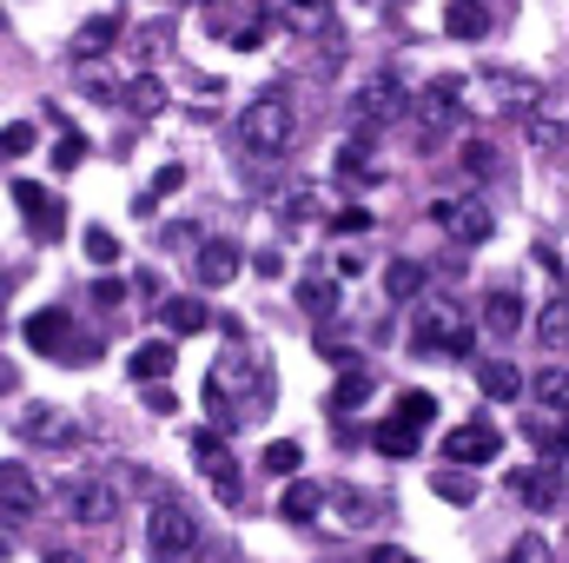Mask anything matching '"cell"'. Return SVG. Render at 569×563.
Returning <instances> with one entry per match:
<instances>
[{
  "mask_svg": "<svg viewBox=\"0 0 569 563\" xmlns=\"http://www.w3.org/2000/svg\"><path fill=\"white\" fill-rule=\"evenodd\" d=\"M232 140L246 146L252 159H279L284 146L298 140V107H291V93H279V87L252 93V100L239 107V120H232Z\"/></svg>",
  "mask_w": 569,
  "mask_h": 563,
  "instance_id": "cell-1",
  "label": "cell"
},
{
  "mask_svg": "<svg viewBox=\"0 0 569 563\" xmlns=\"http://www.w3.org/2000/svg\"><path fill=\"white\" fill-rule=\"evenodd\" d=\"M405 107H411L405 80H398V73H371L365 87H351V100H345V127H351V134H378V127H391Z\"/></svg>",
  "mask_w": 569,
  "mask_h": 563,
  "instance_id": "cell-2",
  "label": "cell"
},
{
  "mask_svg": "<svg viewBox=\"0 0 569 563\" xmlns=\"http://www.w3.org/2000/svg\"><path fill=\"white\" fill-rule=\"evenodd\" d=\"M411 345H418L425 358H437V352H443V358H470V352H477V332L463 325V312H457L450 298H430L425 312H418Z\"/></svg>",
  "mask_w": 569,
  "mask_h": 563,
  "instance_id": "cell-3",
  "label": "cell"
},
{
  "mask_svg": "<svg viewBox=\"0 0 569 563\" xmlns=\"http://www.w3.org/2000/svg\"><path fill=\"white\" fill-rule=\"evenodd\" d=\"M146 551H152V563H186L192 557V551H199V524H192V511L172 504V497H159L152 517H146Z\"/></svg>",
  "mask_w": 569,
  "mask_h": 563,
  "instance_id": "cell-4",
  "label": "cell"
},
{
  "mask_svg": "<svg viewBox=\"0 0 569 563\" xmlns=\"http://www.w3.org/2000/svg\"><path fill=\"white\" fill-rule=\"evenodd\" d=\"M13 431H20V444H40V451H73V444H87L80 418L60 412V405H20Z\"/></svg>",
  "mask_w": 569,
  "mask_h": 563,
  "instance_id": "cell-5",
  "label": "cell"
},
{
  "mask_svg": "<svg viewBox=\"0 0 569 563\" xmlns=\"http://www.w3.org/2000/svg\"><path fill=\"white\" fill-rule=\"evenodd\" d=\"M430 219H437L457 246H483V239L497 233V219H490L483 192H450V199H437V206H430Z\"/></svg>",
  "mask_w": 569,
  "mask_h": 563,
  "instance_id": "cell-6",
  "label": "cell"
},
{
  "mask_svg": "<svg viewBox=\"0 0 569 563\" xmlns=\"http://www.w3.org/2000/svg\"><path fill=\"white\" fill-rule=\"evenodd\" d=\"M60 504H67V517L87 524V531H100V524L120 517V491H113L107 477H67V484H60Z\"/></svg>",
  "mask_w": 569,
  "mask_h": 563,
  "instance_id": "cell-7",
  "label": "cell"
},
{
  "mask_svg": "<svg viewBox=\"0 0 569 563\" xmlns=\"http://www.w3.org/2000/svg\"><path fill=\"white\" fill-rule=\"evenodd\" d=\"M192 457H199V471L212 477V491H219L226 504H239V457L226 451V437H219V424H206V431H192Z\"/></svg>",
  "mask_w": 569,
  "mask_h": 563,
  "instance_id": "cell-8",
  "label": "cell"
},
{
  "mask_svg": "<svg viewBox=\"0 0 569 563\" xmlns=\"http://www.w3.org/2000/svg\"><path fill=\"white\" fill-rule=\"evenodd\" d=\"M40 511V484H33V471L20 464V457H0V517L7 524H27Z\"/></svg>",
  "mask_w": 569,
  "mask_h": 563,
  "instance_id": "cell-9",
  "label": "cell"
},
{
  "mask_svg": "<svg viewBox=\"0 0 569 563\" xmlns=\"http://www.w3.org/2000/svg\"><path fill=\"white\" fill-rule=\"evenodd\" d=\"M27 338H33V352H40V358H80V352L67 345V338H80V332H73V318H67L60 305L33 312V318H27Z\"/></svg>",
  "mask_w": 569,
  "mask_h": 563,
  "instance_id": "cell-10",
  "label": "cell"
},
{
  "mask_svg": "<svg viewBox=\"0 0 569 563\" xmlns=\"http://www.w3.org/2000/svg\"><path fill=\"white\" fill-rule=\"evenodd\" d=\"M497 431L490 424H457L450 437H443V464H463V471H477V464H490L497 457Z\"/></svg>",
  "mask_w": 569,
  "mask_h": 563,
  "instance_id": "cell-11",
  "label": "cell"
},
{
  "mask_svg": "<svg viewBox=\"0 0 569 563\" xmlns=\"http://www.w3.org/2000/svg\"><path fill=\"white\" fill-rule=\"evenodd\" d=\"M13 206L33 219V239H60V226H67V213H60V199H47L33 179H13Z\"/></svg>",
  "mask_w": 569,
  "mask_h": 563,
  "instance_id": "cell-12",
  "label": "cell"
},
{
  "mask_svg": "<svg viewBox=\"0 0 569 563\" xmlns=\"http://www.w3.org/2000/svg\"><path fill=\"white\" fill-rule=\"evenodd\" d=\"M120 33H127V27H120L113 13H93V20H87V27L73 33V47H67V53H73L80 67H93L100 53H113V47H120Z\"/></svg>",
  "mask_w": 569,
  "mask_h": 563,
  "instance_id": "cell-13",
  "label": "cell"
},
{
  "mask_svg": "<svg viewBox=\"0 0 569 563\" xmlns=\"http://www.w3.org/2000/svg\"><path fill=\"white\" fill-rule=\"evenodd\" d=\"M483 93H490V107H510V113H530L543 100V87L523 73H483Z\"/></svg>",
  "mask_w": 569,
  "mask_h": 563,
  "instance_id": "cell-14",
  "label": "cell"
},
{
  "mask_svg": "<svg viewBox=\"0 0 569 563\" xmlns=\"http://www.w3.org/2000/svg\"><path fill=\"white\" fill-rule=\"evenodd\" d=\"M239 266H246V253H239L232 239H206V246H199V285H232Z\"/></svg>",
  "mask_w": 569,
  "mask_h": 563,
  "instance_id": "cell-15",
  "label": "cell"
},
{
  "mask_svg": "<svg viewBox=\"0 0 569 563\" xmlns=\"http://www.w3.org/2000/svg\"><path fill=\"white\" fill-rule=\"evenodd\" d=\"M510 497H523L530 511H550V504H557V464H530V471H510Z\"/></svg>",
  "mask_w": 569,
  "mask_h": 563,
  "instance_id": "cell-16",
  "label": "cell"
},
{
  "mask_svg": "<svg viewBox=\"0 0 569 563\" xmlns=\"http://www.w3.org/2000/svg\"><path fill=\"white\" fill-rule=\"evenodd\" d=\"M159 325H166L172 338H199V332L212 325V312H206V298H166V305H159Z\"/></svg>",
  "mask_w": 569,
  "mask_h": 563,
  "instance_id": "cell-17",
  "label": "cell"
},
{
  "mask_svg": "<svg viewBox=\"0 0 569 563\" xmlns=\"http://www.w3.org/2000/svg\"><path fill=\"white\" fill-rule=\"evenodd\" d=\"M517 325H523V298H517L510 285H497V292L483 298V332H490V338H510Z\"/></svg>",
  "mask_w": 569,
  "mask_h": 563,
  "instance_id": "cell-18",
  "label": "cell"
},
{
  "mask_svg": "<svg viewBox=\"0 0 569 563\" xmlns=\"http://www.w3.org/2000/svg\"><path fill=\"white\" fill-rule=\"evenodd\" d=\"M477 385H483V398H497V405L523 398V372H517L510 358H483V365H477Z\"/></svg>",
  "mask_w": 569,
  "mask_h": 563,
  "instance_id": "cell-19",
  "label": "cell"
},
{
  "mask_svg": "<svg viewBox=\"0 0 569 563\" xmlns=\"http://www.w3.org/2000/svg\"><path fill=\"white\" fill-rule=\"evenodd\" d=\"M443 33L450 40H483L490 33V7L483 0H450L443 7Z\"/></svg>",
  "mask_w": 569,
  "mask_h": 563,
  "instance_id": "cell-20",
  "label": "cell"
},
{
  "mask_svg": "<svg viewBox=\"0 0 569 563\" xmlns=\"http://www.w3.org/2000/svg\"><path fill=\"white\" fill-rule=\"evenodd\" d=\"M318 511H325V491H318L311 477H291V484H284V497H279V517H284V524H311Z\"/></svg>",
  "mask_w": 569,
  "mask_h": 563,
  "instance_id": "cell-21",
  "label": "cell"
},
{
  "mask_svg": "<svg viewBox=\"0 0 569 563\" xmlns=\"http://www.w3.org/2000/svg\"><path fill=\"white\" fill-rule=\"evenodd\" d=\"M537 345L569 352V292H550V298H543V312H537Z\"/></svg>",
  "mask_w": 569,
  "mask_h": 563,
  "instance_id": "cell-22",
  "label": "cell"
},
{
  "mask_svg": "<svg viewBox=\"0 0 569 563\" xmlns=\"http://www.w3.org/2000/svg\"><path fill=\"white\" fill-rule=\"evenodd\" d=\"M418 127H437V120H450L457 113V73H443V80H430L425 93H418Z\"/></svg>",
  "mask_w": 569,
  "mask_h": 563,
  "instance_id": "cell-23",
  "label": "cell"
},
{
  "mask_svg": "<svg viewBox=\"0 0 569 563\" xmlns=\"http://www.w3.org/2000/svg\"><path fill=\"white\" fill-rule=\"evenodd\" d=\"M430 491H437L450 511H470V504H477V484H470V471H463V464H437Z\"/></svg>",
  "mask_w": 569,
  "mask_h": 563,
  "instance_id": "cell-24",
  "label": "cell"
},
{
  "mask_svg": "<svg viewBox=\"0 0 569 563\" xmlns=\"http://www.w3.org/2000/svg\"><path fill=\"white\" fill-rule=\"evenodd\" d=\"M378 517H385V497H378V491H338V524L371 531Z\"/></svg>",
  "mask_w": 569,
  "mask_h": 563,
  "instance_id": "cell-25",
  "label": "cell"
},
{
  "mask_svg": "<svg viewBox=\"0 0 569 563\" xmlns=\"http://www.w3.org/2000/svg\"><path fill=\"white\" fill-rule=\"evenodd\" d=\"M172 358H179V352H172V338H152V345H140V352L127 358V372H133L140 385H159V378L172 372Z\"/></svg>",
  "mask_w": 569,
  "mask_h": 563,
  "instance_id": "cell-26",
  "label": "cell"
},
{
  "mask_svg": "<svg viewBox=\"0 0 569 563\" xmlns=\"http://www.w3.org/2000/svg\"><path fill=\"white\" fill-rule=\"evenodd\" d=\"M530 437H537V457L543 464H563L569 457V418H550L543 412V418H530Z\"/></svg>",
  "mask_w": 569,
  "mask_h": 563,
  "instance_id": "cell-27",
  "label": "cell"
},
{
  "mask_svg": "<svg viewBox=\"0 0 569 563\" xmlns=\"http://www.w3.org/2000/svg\"><path fill=\"white\" fill-rule=\"evenodd\" d=\"M530 392H537V405H543L550 418H569V372H557V365H543V372L530 378Z\"/></svg>",
  "mask_w": 569,
  "mask_h": 563,
  "instance_id": "cell-28",
  "label": "cell"
},
{
  "mask_svg": "<svg viewBox=\"0 0 569 563\" xmlns=\"http://www.w3.org/2000/svg\"><path fill=\"white\" fill-rule=\"evenodd\" d=\"M371 392H378V385H371L365 372H345V378H338V392H331V418H351V412H365V405H371Z\"/></svg>",
  "mask_w": 569,
  "mask_h": 563,
  "instance_id": "cell-29",
  "label": "cell"
},
{
  "mask_svg": "<svg viewBox=\"0 0 569 563\" xmlns=\"http://www.w3.org/2000/svg\"><path fill=\"white\" fill-rule=\"evenodd\" d=\"M418 292H425V266H418V259H391V266H385V298H391V305H405V298H418Z\"/></svg>",
  "mask_w": 569,
  "mask_h": 563,
  "instance_id": "cell-30",
  "label": "cell"
},
{
  "mask_svg": "<svg viewBox=\"0 0 569 563\" xmlns=\"http://www.w3.org/2000/svg\"><path fill=\"white\" fill-rule=\"evenodd\" d=\"M371 172V134H351L338 146V179H365Z\"/></svg>",
  "mask_w": 569,
  "mask_h": 563,
  "instance_id": "cell-31",
  "label": "cell"
},
{
  "mask_svg": "<svg viewBox=\"0 0 569 563\" xmlns=\"http://www.w3.org/2000/svg\"><path fill=\"white\" fill-rule=\"evenodd\" d=\"M298 305H305L311 318H331V312H338V285L331 279H305L298 285Z\"/></svg>",
  "mask_w": 569,
  "mask_h": 563,
  "instance_id": "cell-32",
  "label": "cell"
},
{
  "mask_svg": "<svg viewBox=\"0 0 569 563\" xmlns=\"http://www.w3.org/2000/svg\"><path fill=\"white\" fill-rule=\"evenodd\" d=\"M291 7V27L298 33H325L331 27V0H284Z\"/></svg>",
  "mask_w": 569,
  "mask_h": 563,
  "instance_id": "cell-33",
  "label": "cell"
},
{
  "mask_svg": "<svg viewBox=\"0 0 569 563\" xmlns=\"http://www.w3.org/2000/svg\"><path fill=\"white\" fill-rule=\"evenodd\" d=\"M371 444H378V451H385V457H411V451H418V431H411V424H378V437H371Z\"/></svg>",
  "mask_w": 569,
  "mask_h": 563,
  "instance_id": "cell-34",
  "label": "cell"
},
{
  "mask_svg": "<svg viewBox=\"0 0 569 563\" xmlns=\"http://www.w3.org/2000/svg\"><path fill=\"white\" fill-rule=\"evenodd\" d=\"M430 418H437V398H430V392H405V398H398V424L425 431Z\"/></svg>",
  "mask_w": 569,
  "mask_h": 563,
  "instance_id": "cell-35",
  "label": "cell"
},
{
  "mask_svg": "<svg viewBox=\"0 0 569 563\" xmlns=\"http://www.w3.org/2000/svg\"><path fill=\"white\" fill-rule=\"evenodd\" d=\"M33 140H40V134H33L27 120H13V127H0V159H27V152H33Z\"/></svg>",
  "mask_w": 569,
  "mask_h": 563,
  "instance_id": "cell-36",
  "label": "cell"
},
{
  "mask_svg": "<svg viewBox=\"0 0 569 563\" xmlns=\"http://www.w3.org/2000/svg\"><path fill=\"white\" fill-rule=\"evenodd\" d=\"M80 246H87V259H93V266H113V259H120V239H113L107 226H87V239H80Z\"/></svg>",
  "mask_w": 569,
  "mask_h": 563,
  "instance_id": "cell-37",
  "label": "cell"
},
{
  "mask_svg": "<svg viewBox=\"0 0 569 563\" xmlns=\"http://www.w3.org/2000/svg\"><path fill=\"white\" fill-rule=\"evenodd\" d=\"M298 464H305V451H298L291 437H284V444H272V451H266V471H272V477H298Z\"/></svg>",
  "mask_w": 569,
  "mask_h": 563,
  "instance_id": "cell-38",
  "label": "cell"
},
{
  "mask_svg": "<svg viewBox=\"0 0 569 563\" xmlns=\"http://www.w3.org/2000/svg\"><path fill=\"white\" fill-rule=\"evenodd\" d=\"M73 166H87V140L80 134H67V140L53 146V172H73Z\"/></svg>",
  "mask_w": 569,
  "mask_h": 563,
  "instance_id": "cell-39",
  "label": "cell"
},
{
  "mask_svg": "<svg viewBox=\"0 0 569 563\" xmlns=\"http://www.w3.org/2000/svg\"><path fill=\"white\" fill-rule=\"evenodd\" d=\"M179 186H186V166H159V172H152V192H146V206H152V199H166V192H179Z\"/></svg>",
  "mask_w": 569,
  "mask_h": 563,
  "instance_id": "cell-40",
  "label": "cell"
},
{
  "mask_svg": "<svg viewBox=\"0 0 569 563\" xmlns=\"http://www.w3.org/2000/svg\"><path fill=\"white\" fill-rule=\"evenodd\" d=\"M503 563H550V544H543V537H517Z\"/></svg>",
  "mask_w": 569,
  "mask_h": 563,
  "instance_id": "cell-41",
  "label": "cell"
},
{
  "mask_svg": "<svg viewBox=\"0 0 569 563\" xmlns=\"http://www.w3.org/2000/svg\"><path fill=\"white\" fill-rule=\"evenodd\" d=\"M490 166H497V152H490L483 140H470V146H463V172H470V179H483Z\"/></svg>",
  "mask_w": 569,
  "mask_h": 563,
  "instance_id": "cell-42",
  "label": "cell"
},
{
  "mask_svg": "<svg viewBox=\"0 0 569 563\" xmlns=\"http://www.w3.org/2000/svg\"><path fill=\"white\" fill-rule=\"evenodd\" d=\"M159 246H206V239H199V226L172 219V226H159Z\"/></svg>",
  "mask_w": 569,
  "mask_h": 563,
  "instance_id": "cell-43",
  "label": "cell"
},
{
  "mask_svg": "<svg viewBox=\"0 0 569 563\" xmlns=\"http://www.w3.org/2000/svg\"><path fill=\"white\" fill-rule=\"evenodd\" d=\"M159 47H166V27H140V33H133V53H140V60H152Z\"/></svg>",
  "mask_w": 569,
  "mask_h": 563,
  "instance_id": "cell-44",
  "label": "cell"
},
{
  "mask_svg": "<svg viewBox=\"0 0 569 563\" xmlns=\"http://www.w3.org/2000/svg\"><path fill=\"white\" fill-rule=\"evenodd\" d=\"M331 233H371V213H365V206H351V213H338V219H331Z\"/></svg>",
  "mask_w": 569,
  "mask_h": 563,
  "instance_id": "cell-45",
  "label": "cell"
},
{
  "mask_svg": "<svg viewBox=\"0 0 569 563\" xmlns=\"http://www.w3.org/2000/svg\"><path fill=\"white\" fill-rule=\"evenodd\" d=\"M318 358H325V365H358V358H351V345H338V338H331V332H325V338H318Z\"/></svg>",
  "mask_w": 569,
  "mask_h": 563,
  "instance_id": "cell-46",
  "label": "cell"
},
{
  "mask_svg": "<svg viewBox=\"0 0 569 563\" xmlns=\"http://www.w3.org/2000/svg\"><path fill=\"white\" fill-rule=\"evenodd\" d=\"M159 100H166V93H159V80H133V107H140V113H152Z\"/></svg>",
  "mask_w": 569,
  "mask_h": 563,
  "instance_id": "cell-47",
  "label": "cell"
},
{
  "mask_svg": "<svg viewBox=\"0 0 569 563\" xmlns=\"http://www.w3.org/2000/svg\"><path fill=\"white\" fill-rule=\"evenodd\" d=\"M93 298H100V305H120V298H127V285H120V279H93Z\"/></svg>",
  "mask_w": 569,
  "mask_h": 563,
  "instance_id": "cell-48",
  "label": "cell"
},
{
  "mask_svg": "<svg viewBox=\"0 0 569 563\" xmlns=\"http://www.w3.org/2000/svg\"><path fill=\"white\" fill-rule=\"evenodd\" d=\"M226 40H232V47H239V53H252V47H259V40H266V27H239V33H226Z\"/></svg>",
  "mask_w": 569,
  "mask_h": 563,
  "instance_id": "cell-49",
  "label": "cell"
},
{
  "mask_svg": "<svg viewBox=\"0 0 569 563\" xmlns=\"http://www.w3.org/2000/svg\"><path fill=\"white\" fill-rule=\"evenodd\" d=\"M7 392H20V365H13V358H0V398H7Z\"/></svg>",
  "mask_w": 569,
  "mask_h": 563,
  "instance_id": "cell-50",
  "label": "cell"
},
{
  "mask_svg": "<svg viewBox=\"0 0 569 563\" xmlns=\"http://www.w3.org/2000/svg\"><path fill=\"white\" fill-rule=\"evenodd\" d=\"M371 563H418L411 551H371Z\"/></svg>",
  "mask_w": 569,
  "mask_h": 563,
  "instance_id": "cell-51",
  "label": "cell"
},
{
  "mask_svg": "<svg viewBox=\"0 0 569 563\" xmlns=\"http://www.w3.org/2000/svg\"><path fill=\"white\" fill-rule=\"evenodd\" d=\"M13 557V537H7V517H0V563Z\"/></svg>",
  "mask_w": 569,
  "mask_h": 563,
  "instance_id": "cell-52",
  "label": "cell"
},
{
  "mask_svg": "<svg viewBox=\"0 0 569 563\" xmlns=\"http://www.w3.org/2000/svg\"><path fill=\"white\" fill-rule=\"evenodd\" d=\"M47 563H80L73 551H47Z\"/></svg>",
  "mask_w": 569,
  "mask_h": 563,
  "instance_id": "cell-53",
  "label": "cell"
}]
</instances>
